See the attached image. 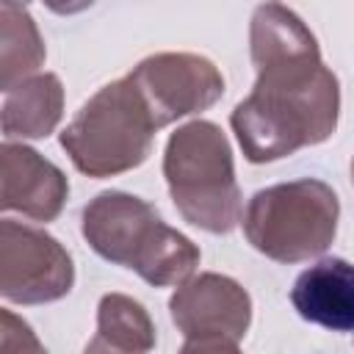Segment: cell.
<instances>
[{
	"label": "cell",
	"instance_id": "6da1fadb",
	"mask_svg": "<svg viewBox=\"0 0 354 354\" xmlns=\"http://www.w3.org/2000/svg\"><path fill=\"white\" fill-rule=\"evenodd\" d=\"M254 61L260 80L232 113L249 160H274L299 144H315L335 130L337 83L318 64L315 41L301 22L266 6L254 17Z\"/></svg>",
	"mask_w": 354,
	"mask_h": 354
},
{
	"label": "cell",
	"instance_id": "7a4b0ae2",
	"mask_svg": "<svg viewBox=\"0 0 354 354\" xmlns=\"http://www.w3.org/2000/svg\"><path fill=\"white\" fill-rule=\"evenodd\" d=\"M91 246L127 268H136L149 282H177L199 260L188 238L169 230L149 205L124 194H102L83 224Z\"/></svg>",
	"mask_w": 354,
	"mask_h": 354
},
{
	"label": "cell",
	"instance_id": "3957f363",
	"mask_svg": "<svg viewBox=\"0 0 354 354\" xmlns=\"http://www.w3.org/2000/svg\"><path fill=\"white\" fill-rule=\"evenodd\" d=\"M158 130L155 113L133 77L105 86L61 136L77 169L113 174L144 160L149 136Z\"/></svg>",
	"mask_w": 354,
	"mask_h": 354
},
{
	"label": "cell",
	"instance_id": "277c9868",
	"mask_svg": "<svg viewBox=\"0 0 354 354\" xmlns=\"http://www.w3.org/2000/svg\"><path fill=\"white\" fill-rule=\"evenodd\" d=\"M166 177L191 224L218 232L238 221L232 160L218 127L196 122L174 133L166 152Z\"/></svg>",
	"mask_w": 354,
	"mask_h": 354
},
{
	"label": "cell",
	"instance_id": "5b68a950",
	"mask_svg": "<svg viewBox=\"0 0 354 354\" xmlns=\"http://www.w3.org/2000/svg\"><path fill=\"white\" fill-rule=\"evenodd\" d=\"M335 194L324 183L301 180L260 191L249 205L246 232L260 252L277 260H299L326 249L335 235Z\"/></svg>",
	"mask_w": 354,
	"mask_h": 354
},
{
	"label": "cell",
	"instance_id": "8992f818",
	"mask_svg": "<svg viewBox=\"0 0 354 354\" xmlns=\"http://www.w3.org/2000/svg\"><path fill=\"white\" fill-rule=\"evenodd\" d=\"M130 77L149 102L158 127L171 122L174 116L210 105L224 88L216 69L207 61L191 55L149 58Z\"/></svg>",
	"mask_w": 354,
	"mask_h": 354
},
{
	"label": "cell",
	"instance_id": "52a82bcc",
	"mask_svg": "<svg viewBox=\"0 0 354 354\" xmlns=\"http://www.w3.org/2000/svg\"><path fill=\"white\" fill-rule=\"evenodd\" d=\"M296 313L332 332H354V266L326 257L299 274L290 290Z\"/></svg>",
	"mask_w": 354,
	"mask_h": 354
}]
</instances>
